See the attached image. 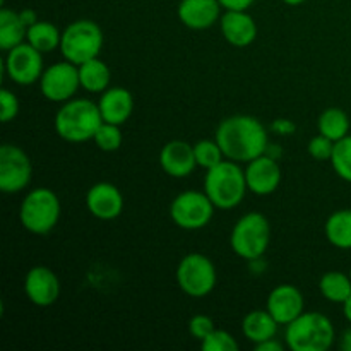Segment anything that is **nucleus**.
I'll return each instance as SVG.
<instances>
[{
	"label": "nucleus",
	"mask_w": 351,
	"mask_h": 351,
	"mask_svg": "<svg viewBox=\"0 0 351 351\" xmlns=\"http://www.w3.org/2000/svg\"><path fill=\"white\" fill-rule=\"evenodd\" d=\"M215 139L226 160L237 163H249L266 154L269 147L266 127L252 115L226 117L216 129Z\"/></svg>",
	"instance_id": "nucleus-1"
},
{
	"label": "nucleus",
	"mask_w": 351,
	"mask_h": 351,
	"mask_svg": "<svg viewBox=\"0 0 351 351\" xmlns=\"http://www.w3.org/2000/svg\"><path fill=\"white\" fill-rule=\"evenodd\" d=\"M101 123L98 103L88 98H72L62 103L53 120L55 132L72 144L91 141Z\"/></svg>",
	"instance_id": "nucleus-2"
},
{
	"label": "nucleus",
	"mask_w": 351,
	"mask_h": 351,
	"mask_svg": "<svg viewBox=\"0 0 351 351\" xmlns=\"http://www.w3.org/2000/svg\"><path fill=\"white\" fill-rule=\"evenodd\" d=\"M247 191L249 187H247L245 170L237 161L223 160L211 170H206L204 192L216 209L221 211L235 209L237 206L242 204Z\"/></svg>",
	"instance_id": "nucleus-3"
},
{
	"label": "nucleus",
	"mask_w": 351,
	"mask_h": 351,
	"mask_svg": "<svg viewBox=\"0 0 351 351\" xmlns=\"http://www.w3.org/2000/svg\"><path fill=\"white\" fill-rule=\"evenodd\" d=\"M285 341L291 351H328L336 341V329L328 315L304 312L287 326Z\"/></svg>",
	"instance_id": "nucleus-4"
},
{
	"label": "nucleus",
	"mask_w": 351,
	"mask_h": 351,
	"mask_svg": "<svg viewBox=\"0 0 351 351\" xmlns=\"http://www.w3.org/2000/svg\"><path fill=\"white\" fill-rule=\"evenodd\" d=\"M60 199L51 189L38 187L24 195L19 206V221L33 235H47L60 221Z\"/></svg>",
	"instance_id": "nucleus-5"
},
{
	"label": "nucleus",
	"mask_w": 351,
	"mask_h": 351,
	"mask_svg": "<svg viewBox=\"0 0 351 351\" xmlns=\"http://www.w3.org/2000/svg\"><path fill=\"white\" fill-rule=\"evenodd\" d=\"M271 243L269 219L263 213H247L235 223L230 235L233 252L243 261L263 259Z\"/></svg>",
	"instance_id": "nucleus-6"
},
{
	"label": "nucleus",
	"mask_w": 351,
	"mask_h": 351,
	"mask_svg": "<svg viewBox=\"0 0 351 351\" xmlns=\"http://www.w3.org/2000/svg\"><path fill=\"white\" fill-rule=\"evenodd\" d=\"M103 31L95 21L77 19L62 31L60 53L65 60L81 65L91 58L99 57L103 48Z\"/></svg>",
	"instance_id": "nucleus-7"
},
{
	"label": "nucleus",
	"mask_w": 351,
	"mask_h": 351,
	"mask_svg": "<svg viewBox=\"0 0 351 351\" xmlns=\"http://www.w3.org/2000/svg\"><path fill=\"white\" fill-rule=\"evenodd\" d=\"M175 278L178 288L192 298L208 297L218 283V273L213 261L199 252L187 254L178 263Z\"/></svg>",
	"instance_id": "nucleus-8"
},
{
	"label": "nucleus",
	"mask_w": 351,
	"mask_h": 351,
	"mask_svg": "<svg viewBox=\"0 0 351 351\" xmlns=\"http://www.w3.org/2000/svg\"><path fill=\"white\" fill-rule=\"evenodd\" d=\"M216 206L204 191H185L170 204V218L178 228L194 232L206 228L215 216Z\"/></svg>",
	"instance_id": "nucleus-9"
},
{
	"label": "nucleus",
	"mask_w": 351,
	"mask_h": 351,
	"mask_svg": "<svg viewBox=\"0 0 351 351\" xmlns=\"http://www.w3.org/2000/svg\"><path fill=\"white\" fill-rule=\"evenodd\" d=\"M33 178V165L26 151L14 144L0 147V191L3 194H19Z\"/></svg>",
	"instance_id": "nucleus-10"
},
{
	"label": "nucleus",
	"mask_w": 351,
	"mask_h": 351,
	"mask_svg": "<svg viewBox=\"0 0 351 351\" xmlns=\"http://www.w3.org/2000/svg\"><path fill=\"white\" fill-rule=\"evenodd\" d=\"M43 71V53L38 51L34 47H31L27 41L5 51L3 72L16 84L31 86L34 82H40Z\"/></svg>",
	"instance_id": "nucleus-11"
},
{
	"label": "nucleus",
	"mask_w": 351,
	"mask_h": 351,
	"mask_svg": "<svg viewBox=\"0 0 351 351\" xmlns=\"http://www.w3.org/2000/svg\"><path fill=\"white\" fill-rule=\"evenodd\" d=\"M79 88H81L79 67L65 58L47 67L41 74L40 91L51 103L69 101L74 98Z\"/></svg>",
	"instance_id": "nucleus-12"
},
{
	"label": "nucleus",
	"mask_w": 351,
	"mask_h": 351,
	"mask_svg": "<svg viewBox=\"0 0 351 351\" xmlns=\"http://www.w3.org/2000/svg\"><path fill=\"white\" fill-rule=\"evenodd\" d=\"M24 295L36 307H50L60 297V280L50 267H31L24 276Z\"/></svg>",
	"instance_id": "nucleus-13"
},
{
	"label": "nucleus",
	"mask_w": 351,
	"mask_h": 351,
	"mask_svg": "<svg viewBox=\"0 0 351 351\" xmlns=\"http://www.w3.org/2000/svg\"><path fill=\"white\" fill-rule=\"evenodd\" d=\"M266 308L280 326H288L305 312L304 293L293 285H278L269 291Z\"/></svg>",
	"instance_id": "nucleus-14"
},
{
	"label": "nucleus",
	"mask_w": 351,
	"mask_h": 351,
	"mask_svg": "<svg viewBox=\"0 0 351 351\" xmlns=\"http://www.w3.org/2000/svg\"><path fill=\"white\" fill-rule=\"evenodd\" d=\"M86 208L96 219L112 221L122 215L123 195L117 185L110 182H98L91 185L86 194Z\"/></svg>",
	"instance_id": "nucleus-15"
},
{
	"label": "nucleus",
	"mask_w": 351,
	"mask_h": 351,
	"mask_svg": "<svg viewBox=\"0 0 351 351\" xmlns=\"http://www.w3.org/2000/svg\"><path fill=\"white\" fill-rule=\"evenodd\" d=\"M247 187L256 195H269L280 187L281 184V168L278 160L269 154L256 158L249 161L245 168Z\"/></svg>",
	"instance_id": "nucleus-16"
},
{
	"label": "nucleus",
	"mask_w": 351,
	"mask_h": 351,
	"mask_svg": "<svg viewBox=\"0 0 351 351\" xmlns=\"http://www.w3.org/2000/svg\"><path fill=\"white\" fill-rule=\"evenodd\" d=\"M160 167L173 178H187L197 167L194 146L185 141H170L160 151Z\"/></svg>",
	"instance_id": "nucleus-17"
},
{
	"label": "nucleus",
	"mask_w": 351,
	"mask_h": 351,
	"mask_svg": "<svg viewBox=\"0 0 351 351\" xmlns=\"http://www.w3.org/2000/svg\"><path fill=\"white\" fill-rule=\"evenodd\" d=\"M221 9L218 0H180L177 14L185 27L202 31L213 27L221 19Z\"/></svg>",
	"instance_id": "nucleus-18"
},
{
	"label": "nucleus",
	"mask_w": 351,
	"mask_h": 351,
	"mask_svg": "<svg viewBox=\"0 0 351 351\" xmlns=\"http://www.w3.org/2000/svg\"><path fill=\"white\" fill-rule=\"evenodd\" d=\"M223 38L232 47L245 48L257 38V24L247 10H225L219 19Z\"/></svg>",
	"instance_id": "nucleus-19"
},
{
	"label": "nucleus",
	"mask_w": 351,
	"mask_h": 351,
	"mask_svg": "<svg viewBox=\"0 0 351 351\" xmlns=\"http://www.w3.org/2000/svg\"><path fill=\"white\" fill-rule=\"evenodd\" d=\"M99 113H101L103 122L115 123V125H122L130 115L134 113V96L129 89L125 88H112L110 86L106 91L101 93L98 101Z\"/></svg>",
	"instance_id": "nucleus-20"
},
{
	"label": "nucleus",
	"mask_w": 351,
	"mask_h": 351,
	"mask_svg": "<svg viewBox=\"0 0 351 351\" xmlns=\"http://www.w3.org/2000/svg\"><path fill=\"white\" fill-rule=\"evenodd\" d=\"M278 322L273 315L266 311H252L243 317L242 335L254 345L266 341V339L276 338Z\"/></svg>",
	"instance_id": "nucleus-21"
},
{
	"label": "nucleus",
	"mask_w": 351,
	"mask_h": 351,
	"mask_svg": "<svg viewBox=\"0 0 351 351\" xmlns=\"http://www.w3.org/2000/svg\"><path fill=\"white\" fill-rule=\"evenodd\" d=\"M79 67V81L81 88L91 95H101L103 91L110 88L112 81V72L110 67L99 57L91 58L84 64L77 65Z\"/></svg>",
	"instance_id": "nucleus-22"
},
{
	"label": "nucleus",
	"mask_w": 351,
	"mask_h": 351,
	"mask_svg": "<svg viewBox=\"0 0 351 351\" xmlns=\"http://www.w3.org/2000/svg\"><path fill=\"white\" fill-rule=\"evenodd\" d=\"M27 26L21 19L19 12L2 7L0 10V50L9 51L10 48L24 43Z\"/></svg>",
	"instance_id": "nucleus-23"
},
{
	"label": "nucleus",
	"mask_w": 351,
	"mask_h": 351,
	"mask_svg": "<svg viewBox=\"0 0 351 351\" xmlns=\"http://www.w3.org/2000/svg\"><path fill=\"white\" fill-rule=\"evenodd\" d=\"M324 233L332 247L351 250V209H338L326 219Z\"/></svg>",
	"instance_id": "nucleus-24"
},
{
	"label": "nucleus",
	"mask_w": 351,
	"mask_h": 351,
	"mask_svg": "<svg viewBox=\"0 0 351 351\" xmlns=\"http://www.w3.org/2000/svg\"><path fill=\"white\" fill-rule=\"evenodd\" d=\"M26 41L43 55L51 53L53 50L60 48L62 31L50 21H38L33 26L27 27Z\"/></svg>",
	"instance_id": "nucleus-25"
},
{
	"label": "nucleus",
	"mask_w": 351,
	"mask_h": 351,
	"mask_svg": "<svg viewBox=\"0 0 351 351\" xmlns=\"http://www.w3.org/2000/svg\"><path fill=\"white\" fill-rule=\"evenodd\" d=\"M319 291L331 304H345L351 297V278L341 271H328L319 281Z\"/></svg>",
	"instance_id": "nucleus-26"
},
{
	"label": "nucleus",
	"mask_w": 351,
	"mask_h": 351,
	"mask_svg": "<svg viewBox=\"0 0 351 351\" xmlns=\"http://www.w3.org/2000/svg\"><path fill=\"white\" fill-rule=\"evenodd\" d=\"M350 117L348 113L343 112L341 108H326L324 112L319 115L317 129L319 134L331 139L332 143H338L339 139L346 137L350 134Z\"/></svg>",
	"instance_id": "nucleus-27"
},
{
	"label": "nucleus",
	"mask_w": 351,
	"mask_h": 351,
	"mask_svg": "<svg viewBox=\"0 0 351 351\" xmlns=\"http://www.w3.org/2000/svg\"><path fill=\"white\" fill-rule=\"evenodd\" d=\"M331 165L335 173L338 175L341 180L351 184V136L350 134L346 137H343V139H339L338 143H335Z\"/></svg>",
	"instance_id": "nucleus-28"
},
{
	"label": "nucleus",
	"mask_w": 351,
	"mask_h": 351,
	"mask_svg": "<svg viewBox=\"0 0 351 351\" xmlns=\"http://www.w3.org/2000/svg\"><path fill=\"white\" fill-rule=\"evenodd\" d=\"M194 154L195 161H197L199 168H204V170H211L213 167L221 163L223 160H226L225 154H223L221 147L216 143V139H201L194 144Z\"/></svg>",
	"instance_id": "nucleus-29"
},
{
	"label": "nucleus",
	"mask_w": 351,
	"mask_h": 351,
	"mask_svg": "<svg viewBox=\"0 0 351 351\" xmlns=\"http://www.w3.org/2000/svg\"><path fill=\"white\" fill-rule=\"evenodd\" d=\"M93 141L96 143V146L99 147L105 153H113V151L120 149L123 143L122 130H120V125H115V123L103 122L99 125V129L96 130Z\"/></svg>",
	"instance_id": "nucleus-30"
},
{
	"label": "nucleus",
	"mask_w": 351,
	"mask_h": 351,
	"mask_svg": "<svg viewBox=\"0 0 351 351\" xmlns=\"http://www.w3.org/2000/svg\"><path fill=\"white\" fill-rule=\"evenodd\" d=\"M239 341L225 329H215L201 341L202 351H239Z\"/></svg>",
	"instance_id": "nucleus-31"
},
{
	"label": "nucleus",
	"mask_w": 351,
	"mask_h": 351,
	"mask_svg": "<svg viewBox=\"0 0 351 351\" xmlns=\"http://www.w3.org/2000/svg\"><path fill=\"white\" fill-rule=\"evenodd\" d=\"M308 154H311L312 160L315 161H331L332 151H335V143L331 139H328L326 136L319 134V136L312 137L308 141L307 146Z\"/></svg>",
	"instance_id": "nucleus-32"
},
{
	"label": "nucleus",
	"mask_w": 351,
	"mask_h": 351,
	"mask_svg": "<svg viewBox=\"0 0 351 351\" xmlns=\"http://www.w3.org/2000/svg\"><path fill=\"white\" fill-rule=\"evenodd\" d=\"M0 108H2V112H0V120H2L3 123L12 122V120H16L17 115H19V98H17L10 89L3 88L2 91H0Z\"/></svg>",
	"instance_id": "nucleus-33"
},
{
	"label": "nucleus",
	"mask_w": 351,
	"mask_h": 351,
	"mask_svg": "<svg viewBox=\"0 0 351 351\" xmlns=\"http://www.w3.org/2000/svg\"><path fill=\"white\" fill-rule=\"evenodd\" d=\"M215 329V321L209 315L197 314L189 321V335L197 339V341H202V339L208 338Z\"/></svg>",
	"instance_id": "nucleus-34"
},
{
	"label": "nucleus",
	"mask_w": 351,
	"mask_h": 351,
	"mask_svg": "<svg viewBox=\"0 0 351 351\" xmlns=\"http://www.w3.org/2000/svg\"><path fill=\"white\" fill-rule=\"evenodd\" d=\"M271 129H273V132H276L278 136H293L295 130H297V125L288 119H278L274 120Z\"/></svg>",
	"instance_id": "nucleus-35"
},
{
	"label": "nucleus",
	"mask_w": 351,
	"mask_h": 351,
	"mask_svg": "<svg viewBox=\"0 0 351 351\" xmlns=\"http://www.w3.org/2000/svg\"><path fill=\"white\" fill-rule=\"evenodd\" d=\"M225 10H247L256 3V0H218Z\"/></svg>",
	"instance_id": "nucleus-36"
},
{
	"label": "nucleus",
	"mask_w": 351,
	"mask_h": 351,
	"mask_svg": "<svg viewBox=\"0 0 351 351\" xmlns=\"http://www.w3.org/2000/svg\"><path fill=\"white\" fill-rule=\"evenodd\" d=\"M285 346L276 338L266 339V341L256 345V351H283Z\"/></svg>",
	"instance_id": "nucleus-37"
},
{
	"label": "nucleus",
	"mask_w": 351,
	"mask_h": 351,
	"mask_svg": "<svg viewBox=\"0 0 351 351\" xmlns=\"http://www.w3.org/2000/svg\"><path fill=\"white\" fill-rule=\"evenodd\" d=\"M19 16H21V19H23V23L26 24L27 27L33 26L34 23H38V21H40V19H38V14L34 12L33 9H23L19 12Z\"/></svg>",
	"instance_id": "nucleus-38"
},
{
	"label": "nucleus",
	"mask_w": 351,
	"mask_h": 351,
	"mask_svg": "<svg viewBox=\"0 0 351 351\" xmlns=\"http://www.w3.org/2000/svg\"><path fill=\"white\" fill-rule=\"evenodd\" d=\"M339 348L343 351H351V328L345 329L343 335L339 336Z\"/></svg>",
	"instance_id": "nucleus-39"
},
{
	"label": "nucleus",
	"mask_w": 351,
	"mask_h": 351,
	"mask_svg": "<svg viewBox=\"0 0 351 351\" xmlns=\"http://www.w3.org/2000/svg\"><path fill=\"white\" fill-rule=\"evenodd\" d=\"M343 314H345L346 321L351 324V297L345 302V304H343Z\"/></svg>",
	"instance_id": "nucleus-40"
},
{
	"label": "nucleus",
	"mask_w": 351,
	"mask_h": 351,
	"mask_svg": "<svg viewBox=\"0 0 351 351\" xmlns=\"http://www.w3.org/2000/svg\"><path fill=\"white\" fill-rule=\"evenodd\" d=\"M285 3H287V5H291V7H295V5H302V3L305 2V0H283Z\"/></svg>",
	"instance_id": "nucleus-41"
},
{
	"label": "nucleus",
	"mask_w": 351,
	"mask_h": 351,
	"mask_svg": "<svg viewBox=\"0 0 351 351\" xmlns=\"http://www.w3.org/2000/svg\"><path fill=\"white\" fill-rule=\"evenodd\" d=\"M348 274H350V278H351V267H350V273Z\"/></svg>",
	"instance_id": "nucleus-42"
}]
</instances>
